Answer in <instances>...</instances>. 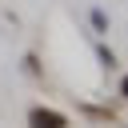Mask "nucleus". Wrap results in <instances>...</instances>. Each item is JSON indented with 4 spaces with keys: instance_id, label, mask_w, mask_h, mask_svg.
Instances as JSON below:
<instances>
[{
    "instance_id": "nucleus-2",
    "label": "nucleus",
    "mask_w": 128,
    "mask_h": 128,
    "mask_svg": "<svg viewBox=\"0 0 128 128\" xmlns=\"http://www.w3.org/2000/svg\"><path fill=\"white\" fill-rule=\"evenodd\" d=\"M124 92H128V84H124Z\"/></svg>"
},
{
    "instance_id": "nucleus-1",
    "label": "nucleus",
    "mask_w": 128,
    "mask_h": 128,
    "mask_svg": "<svg viewBox=\"0 0 128 128\" xmlns=\"http://www.w3.org/2000/svg\"><path fill=\"white\" fill-rule=\"evenodd\" d=\"M32 124L36 128H64V120L56 112H32Z\"/></svg>"
}]
</instances>
